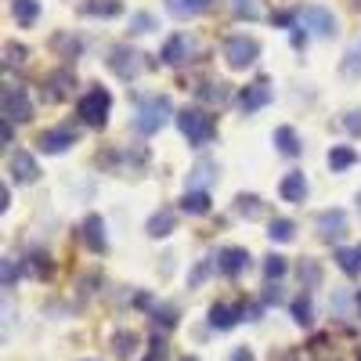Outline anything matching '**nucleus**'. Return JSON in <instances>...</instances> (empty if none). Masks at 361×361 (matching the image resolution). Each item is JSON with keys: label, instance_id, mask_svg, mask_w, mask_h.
<instances>
[{"label": "nucleus", "instance_id": "nucleus-1", "mask_svg": "<svg viewBox=\"0 0 361 361\" xmlns=\"http://www.w3.org/2000/svg\"><path fill=\"white\" fill-rule=\"evenodd\" d=\"M170 116H173V105L166 94H145L134 109V130L137 134H159L166 123H170Z\"/></svg>", "mask_w": 361, "mask_h": 361}, {"label": "nucleus", "instance_id": "nucleus-2", "mask_svg": "<svg viewBox=\"0 0 361 361\" xmlns=\"http://www.w3.org/2000/svg\"><path fill=\"white\" fill-rule=\"evenodd\" d=\"M173 123H177L180 134L188 137L192 148H206V145H214V137H217V123H214V116H209L206 109H180L173 116Z\"/></svg>", "mask_w": 361, "mask_h": 361}, {"label": "nucleus", "instance_id": "nucleus-3", "mask_svg": "<svg viewBox=\"0 0 361 361\" xmlns=\"http://www.w3.org/2000/svg\"><path fill=\"white\" fill-rule=\"evenodd\" d=\"M109 109H112V94L105 87H90L87 94L76 102V116L87 127H105L109 123Z\"/></svg>", "mask_w": 361, "mask_h": 361}, {"label": "nucleus", "instance_id": "nucleus-4", "mask_svg": "<svg viewBox=\"0 0 361 361\" xmlns=\"http://www.w3.org/2000/svg\"><path fill=\"white\" fill-rule=\"evenodd\" d=\"M296 25H300V29H311V37H322V40H329V37L340 33L336 15L329 11V8H322V4L300 8V11H296Z\"/></svg>", "mask_w": 361, "mask_h": 361}, {"label": "nucleus", "instance_id": "nucleus-5", "mask_svg": "<svg viewBox=\"0 0 361 361\" xmlns=\"http://www.w3.org/2000/svg\"><path fill=\"white\" fill-rule=\"evenodd\" d=\"M141 51H134L130 44H116L112 51H109V69L119 76V80H137L141 76V69H145V62H141Z\"/></svg>", "mask_w": 361, "mask_h": 361}, {"label": "nucleus", "instance_id": "nucleus-6", "mask_svg": "<svg viewBox=\"0 0 361 361\" xmlns=\"http://www.w3.org/2000/svg\"><path fill=\"white\" fill-rule=\"evenodd\" d=\"M0 105H4V123H25V119H33V102H29L25 87H11L4 83V90H0Z\"/></svg>", "mask_w": 361, "mask_h": 361}, {"label": "nucleus", "instance_id": "nucleus-7", "mask_svg": "<svg viewBox=\"0 0 361 361\" xmlns=\"http://www.w3.org/2000/svg\"><path fill=\"white\" fill-rule=\"evenodd\" d=\"M257 54H260V44L253 37H228V44H224L228 69H250L257 62Z\"/></svg>", "mask_w": 361, "mask_h": 361}, {"label": "nucleus", "instance_id": "nucleus-8", "mask_svg": "<svg viewBox=\"0 0 361 361\" xmlns=\"http://www.w3.org/2000/svg\"><path fill=\"white\" fill-rule=\"evenodd\" d=\"M76 141H80V130L76 127H51V130H44L37 137V148H40L44 156H62V152H69Z\"/></svg>", "mask_w": 361, "mask_h": 361}, {"label": "nucleus", "instance_id": "nucleus-9", "mask_svg": "<svg viewBox=\"0 0 361 361\" xmlns=\"http://www.w3.org/2000/svg\"><path fill=\"white\" fill-rule=\"evenodd\" d=\"M73 87H76V76H73L69 69H54V73L40 83V98H44L47 105H54V102L69 98V94H73Z\"/></svg>", "mask_w": 361, "mask_h": 361}, {"label": "nucleus", "instance_id": "nucleus-10", "mask_svg": "<svg viewBox=\"0 0 361 361\" xmlns=\"http://www.w3.org/2000/svg\"><path fill=\"white\" fill-rule=\"evenodd\" d=\"M8 173H11L15 185H33V180L40 177V166H37V159L29 156L25 148H15V152L8 156Z\"/></svg>", "mask_w": 361, "mask_h": 361}, {"label": "nucleus", "instance_id": "nucleus-11", "mask_svg": "<svg viewBox=\"0 0 361 361\" xmlns=\"http://www.w3.org/2000/svg\"><path fill=\"white\" fill-rule=\"evenodd\" d=\"M314 228H318L322 243H336V238L347 235V214L343 209H322V214L314 217Z\"/></svg>", "mask_w": 361, "mask_h": 361}, {"label": "nucleus", "instance_id": "nucleus-12", "mask_svg": "<svg viewBox=\"0 0 361 361\" xmlns=\"http://www.w3.org/2000/svg\"><path fill=\"white\" fill-rule=\"evenodd\" d=\"M83 246L90 250V253H105L109 250V235H105V221L98 217V214H87L83 217Z\"/></svg>", "mask_w": 361, "mask_h": 361}, {"label": "nucleus", "instance_id": "nucleus-13", "mask_svg": "<svg viewBox=\"0 0 361 361\" xmlns=\"http://www.w3.org/2000/svg\"><path fill=\"white\" fill-rule=\"evenodd\" d=\"M217 264H221V275L238 279V275L250 267V253H246L243 246H224V250L217 253Z\"/></svg>", "mask_w": 361, "mask_h": 361}, {"label": "nucleus", "instance_id": "nucleus-14", "mask_svg": "<svg viewBox=\"0 0 361 361\" xmlns=\"http://www.w3.org/2000/svg\"><path fill=\"white\" fill-rule=\"evenodd\" d=\"M267 102H271L267 80H257V83H250V87L238 90V109H243V112H257V109H264Z\"/></svg>", "mask_w": 361, "mask_h": 361}, {"label": "nucleus", "instance_id": "nucleus-15", "mask_svg": "<svg viewBox=\"0 0 361 361\" xmlns=\"http://www.w3.org/2000/svg\"><path fill=\"white\" fill-rule=\"evenodd\" d=\"M279 195H282V202H304L307 199V177H304V170H289L282 177V185H279Z\"/></svg>", "mask_w": 361, "mask_h": 361}, {"label": "nucleus", "instance_id": "nucleus-16", "mask_svg": "<svg viewBox=\"0 0 361 361\" xmlns=\"http://www.w3.org/2000/svg\"><path fill=\"white\" fill-rule=\"evenodd\" d=\"M188 51H192L188 37H185V33H173V37L163 44V51H159V62H163V66H180V62L188 58Z\"/></svg>", "mask_w": 361, "mask_h": 361}, {"label": "nucleus", "instance_id": "nucleus-17", "mask_svg": "<svg viewBox=\"0 0 361 361\" xmlns=\"http://www.w3.org/2000/svg\"><path fill=\"white\" fill-rule=\"evenodd\" d=\"M238 318H246V307H228V304H214V307H209V325L221 329V333L235 329Z\"/></svg>", "mask_w": 361, "mask_h": 361}, {"label": "nucleus", "instance_id": "nucleus-18", "mask_svg": "<svg viewBox=\"0 0 361 361\" xmlns=\"http://www.w3.org/2000/svg\"><path fill=\"white\" fill-rule=\"evenodd\" d=\"M214 180H217V163L199 159L192 166V177H188V192H206V185H214Z\"/></svg>", "mask_w": 361, "mask_h": 361}, {"label": "nucleus", "instance_id": "nucleus-19", "mask_svg": "<svg viewBox=\"0 0 361 361\" xmlns=\"http://www.w3.org/2000/svg\"><path fill=\"white\" fill-rule=\"evenodd\" d=\"M173 224H177V214H173V209H156V214L152 217H148V224H145V231L148 235H152V238H166L170 231H173Z\"/></svg>", "mask_w": 361, "mask_h": 361}, {"label": "nucleus", "instance_id": "nucleus-20", "mask_svg": "<svg viewBox=\"0 0 361 361\" xmlns=\"http://www.w3.org/2000/svg\"><path fill=\"white\" fill-rule=\"evenodd\" d=\"M235 214L238 217H246V221H257V217H264L267 214V206H264V199L260 195H235Z\"/></svg>", "mask_w": 361, "mask_h": 361}, {"label": "nucleus", "instance_id": "nucleus-21", "mask_svg": "<svg viewBox=\"0 0 361 361\" xmlns=\"http://www.w3.org/2000/svg\"><path fill=\"white\" fill-rule=\"evenodd\" d=\"M11 15H15V22H18L22 29L37 25V18H40V0H11Z\"/></svg>", "mask_w": 361, "mask_h": 361}, {"label": "nucleus", "instance_id": "nucleus-22", "mask_svg": "<svg viewBox=\"0 0 361 361\" xmlns=\"http://www.w3.org/2000/svg\"><path fill=\"white\" fill-rule=\"evenodd\" d=\"M336 264H340L343 275L361 279V246H340L336 250Z\"/></svg>", "mask_w": 361, "mask_h": 361}, {"label": "nucleus", "instance_id": "nucleus-23", "mask_svg": "<svg viewBox=\"0 0 361 361\" xmlns=\"http://www.w3.org/2000/svg\"><path fill=\"white\" fill-rule=\"evenodd\" d=\"M354 163H357V152L350 145H333V148H329V170H333V173H343Z\"/></svg>", "mask_w": 361, "mask_h": 361}, {"label": "nucleus", "instance_id": "nucleus-24", "mask_svg": "<svg viewBox=\"0 0 361 361\" xmlns=\"http://www.w3.org/2000/svg\"><path fill=\"white\" fill-rule=\"evenodd\" d=\"M80 11L90 18H116V15H123V4L119 0H83Z\"/></svg>", "mask_w": 361, "mask_h": 361}, {"label": "nucleus", "instance_id": "nucleus-25", "mask_svg": "<svg viewBox=\"0 0 361 361\" xmlns=\"http://www.w3.org/2000/svg\"><path fill=\"white\" fill-rule=\"evenodd\" d=\"M267 238H271V243H293V238H296V224L289 217H271L267 221Z\"/></svg>", "mask_w": 361, "mask_h": 361}, {"label": "nucleus", "instance_id": "nucleus-26", "mask_svg": "<svg viewBox=\"0 0 361 361\" xmlns=\"http://www.w3.org/2000/svg\"><path fill=\"white\" fill-rule=\"evenodd\" d=\"M180 209H185L188 217L209 214V192H185V195H180Z\"/></svg>", "mask_w": 361, "mask_h": 361}, {"label": "nucleus", "instance_id": "nucleus-27", "mask_svg": "<svg viewBox=\"0 0 361 361\" xmlns=\"http://www.w3.org/2000/svg\"><path fill=\"white\" fill-rule=\"evenodd\" d=\"M166 8L177 18H195V15H202L209 8V0H166Z\"/></svg>", "mask_w": 361, "mask_h": 361}, {"label": "nucleus", "instance_id": "nucleus-28", "mask_svg": "<svg viewBox=\"0 0 361 361\" xmlns=\"http://www.w3.org/2000/svg\"><path fill=\"white\" fill-rule=\"evenodd\" d=\"M275 148H279L282 156H289V159L300 156V137H296V130H293V127H279V130H275Z\"/></svg>", "mask_w": 361, "mask_h": 361}, {"label": "nucleus", "instance_id": "nucleus-29", "mask_svg": "<svg viewBox=\"0 0 361 361\" xmlns=\"http://www.w3.org/2000/svg\"><path fill=\"white\" fill-rule=\"evenodd\" d=\"M289 311H293V322H296V325H304V329L314 322V307H311V296H307V293H304V296H296L293 304H289Z\"/></svg>", "mask_w": 361, "mask_h": 361}, {"label": "nucleus", "instance_id": "nucleus-30", "mask_svg": "<svg viewBox=\"0 0 361 361\" xmlns=\"http://www.w3.org/2000/svg\"><path fill=\"white\" fill-rule=\"evenodd\" d=\"M221 271V264H217V253H209V257H202L195 267H192V275H188V289H195V286H202L206 282V275H209V271Z\"/></svg>", "mask_w": 361, "mask_h": 361}, {"label": "nucleus", "instance_id": "nucleus-31", "mask_svg": "<svg viewBox=\"0 0 361 361\" xmlns=\"http://www.w3.org/2000/svg\"><path fill=\"white\" fill-rule=\"evenodd\" d=\"M286 271H289V260H286V257H279V253L264 257V279H267V282L279 286V279H286Z\"/></svg>", "mask_w": 361, "mask_h": 361}, {"label": "nucleus", "instance_id": "nucleus-32", "mask_svg": "<svg viewBox=\"0 0 361 361\" xmlns=\"http://www.w3.org/2000/svg\"><path fill=\"white\" fill-rule=\"evenodd\" d=\"M195 94L209 105H224L228 102V83H202V87H195Z\"/></svg>", "mask_w": 361, "mask_h": 361}, {"label": "nucleus", "instance_id": "nucleus-33", "mask_svg": "<svg viewBox=\"0 0 361 361\" xmlns=\"http://www.w3.org/2000/svg\"><path fill=\"white\" fill-rule=\"evenodd\" d=\"M231 11H235L238 18H250V22L264 18V8H260V0H231Z\"/></svg>", "mask_w": 361, "mask_h": 361}, {"label": "nucleus", "instance_id": "nucleus-34", "mask_svg": "<svg viewBox=\"0 0 361 361\" xmlns=\"http://www.w3.org/2000/svg\"><path fill=\"white\" fill-rule=\"evenodd\" d=\"M25 271H29V275H33V279H51L54 275V264H51V257H29L25 260Z\"/></svg>", "mask_w": 361, "mask_h": 361}, {"label": "nucleus", "instance_id": "nucleus-35", "mask_svg": "<svg viewBox=\"0 0 361 361\" xmlns=\"http://www.w3.org/2000/svg\"><path fill=\"white\" fill-rule=\"evenodd\" d=\"M296 275H300V282H304V289H314L322 282V267H318V260H304L296 267Z\"/></svg>", "mask_w": 361, "mask_h": 361}, {"label": "nucleus", "instance_id": "nucleus-36", "mask_svg": "<svg viewBox=\"0 0 361 361\" xmlns=\"http://www.w3.org/2000/svg\"><path fill=\"white\" fill-rule=\"evenodd\" d=\"M112 347H116V354H119V357L134 354V347H137V333H127V329H119V333L112 336Z\"/></svg>", "mask_w": 361, "mask_h": 361}, {"label": "nucleus", "instance_id": "nucleus-37", "mask_svg": "<svg viewBox=\"0 0 361 361\" xmlns=\"http://www.w3.org/2000/svg\"><path fill=\"white\" fill-rule=\"evenodd\" d=\"M51 44H54V47H58V51H62V54H66V58H76V54H80V51H83V44H80V40H76V37H66V33H58V37H54V40H51Z\"/></svg>", "mask_w": 361, "mask_h": 361}, {"label": "nucleus", "instance_id": "nucleus-38", "mask_svg": "<svg viewBox=\"0 0 361 361\" xmlns=\"http://www.w3.org/2000/svg\"><path fill=\"white\" fill-rule=\"evenodd\" d=\"M170 357V347H166V340L156 333L152 336V343H148V354H145V361H166Z\"/></svg>", "mask_w": 361, "mask_h": 361}, {"label": "nucleus", "instance_id": "nucleus-39", "mask_svg": "<svg viewBox=\"0 0 361 361\" xmlns=\"http://www.w3.org/2000/svg\"><path fill=\"white\" fill-rule=\"evenodd\" d=\"M25 47L22 44H4V66L11 69V66H25Z\"/></svg>", "mask_w": 361, "mask_h": 361}, {"label": "nucleus", "instance_id": "nucleus-40", "mask_svg": "<svg viewBox=\"0 0 361 361\" xmlns=\"http://www.w3.org/2000/svg\"><path fill=\"white\" fill-rule=\"evenodd\" d=\"M152 325H156V329H159V325H163V329H173V325H177V311H173V307H156V311H152Z\"/></svg>", "mask_w": 361, "mask_h": 361}, {"label": "nucleus", "instance_id": "nucleus-41", "mask_svg": "<svg viewBox=\"0 0 361 361\" xmlns=\"http://www.w3.org/2000/svg\"><path fill=\"white\" fill-rule=\"evenodd\" d=\"M152 29H156V18L152 15H130V33H152Z\"/></svg>", "mask_w": 361, "mask_h": 361}, {"label": "nucleus", "instance_id": "nucleus-42", "mask_svg": "<svg viewBox=\"0 0 361 361\" xmlns=\"http://www.w3.org/2000/svg\"><path fill=\"white\" fill-rule=\"evenodd\" d=\"M343 127H347L354 137H361V112H347V116H343Z\"/></svg>", "mask_w": 361, "mask_h": 361}, {"label": "nucleus", "instance_id": "nucleus-43", "mask_svg": "<svg viewBox=\"0 0 361 361\" xmlns=\"http://www.w3.org/2000/svg\"><path fill=\"white\" fill-rule=\"evenodd\" d=\"M264 304H282V286H264Z\"/></svg>", "mask_w": 361, "mask_h": 361}, {"label": "nucleus", "instance_id": "nucleus-44", "mask_svg": "<svg viewBox=\"0 0 361 361\" xmlns=\"http://www.w3.org/2000/svg\"><path fill=\"white\" fill-rule=\"evenodd\" d=\"M0 267H4V289H11V282H15V264H11V257L0 260Z\"/></svg>", "mask_w": 361, "mask_h": 361}, {"label": "nucleus", "instance_id": "nucleus-45", "mask_svg": "<svg viewBox=\"0 0 361 361\" xmlns=\"http://www.w3.org/2000/svg\"><path fill=\"white\" fill-rule=\"evenodd\" d=\"M231 361H253V350L250 347H235L231 350Z\"/></svg>", "mask_w": 361, "mask_h": 361}, {"label": "nucleus", "instance_id": "nucleus-46", "mask_svg": "<svg viewBox=\"0 0 361 361\" xmlns=\"http://www.w3.org/2000/svg\"><path fill=\"white\" fill-rule=\"evenodd\" d=\"M304 44H307V33H304V29L296 25V29H293V47L300 51V47H304Z\"/></svg>", "mask_w": 361, "mask_h": 361}, {"label": "nucleus", "instance_id": "nucleus-47", "mask_svg": "<svg viewBox=\"0 0 361 361\" xmlns=\"http://www.w3.org/2000/svg\"><path fill=\"white\" fill-rule=\"evenodd\" d=\"M11 206V192H8V185L4 188H0V209H8Z\"/></svg>", "mask_w": 361, "mask_h": 361}, {"label": "nucleus", "instance_id": "nucleus-48", "mask_svg": "<svg viewBox=\"0 0 361 361\" xmlns=\"http://www.w3.org/2000/svg\"><path fill=\"white\" fill-rule=\"evenodd\" d=\"M357 311H361V293H357Z\"/></svg>", "mask_w": 361, "mask_h": 361}, {"label": "nucleus", "instance_id": "nucleus-49", "mask_svg": "<svg viewBox=\"0 0 361 361\" xmlns=\"http://www.w3.org/2000/svg\"><path fill=\"white\" fill-rule=\"evenodd\" d=\"M185 361H199V357H185Z\"/></svg>", "mask_w": 361, "mask_h": 361}, {"label": "nucleus", "instance_id": "nucleus-50", "mask_svg": "<svg viewBox=\"0 0 361 361\" xmlns=\"http://www.w3.org/2000/svg\"><path fill=\"white\" fill-rule=\"evenodd\" d=\"M83 361H94V357H83Z\"/></svg>", "mask_w": 361, "mask_h": 361}, {"label": "nucleus", "instance_id": "nucleus-51", "mask_svg": "<svg viewBox=\"0 0 361 361\" xmlns=\"http://www.w3.org/2000/svg\"><path fill=\"white\" fill-rule=\"evenodd\" d=\"M357 206H361V195H357Z\"/></svg>", "mask_w": 361, "mask_h": 361}]
</instances>
